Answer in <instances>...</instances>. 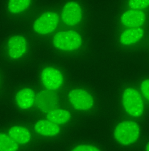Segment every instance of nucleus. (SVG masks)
Instances as JSON below:
<instances>
[{
  "label": "nucleus",
  "instance_id": "obj_1",
  "mask_svg": "<svg viewBox=\"0 0 149 151\" xmlns=\"http://www.w3.org/2000/svg\"><path fill=\"white\" fill-rule=\"evenodd\" d=\"M121 103L125 112L130 117H141L145 109V104L141 93L133 87L126 88L121 95Z\"/></svg>",
  "mask_w": 149,
  "mask_h": 151
},
{
  "label": "nucleus",
  "instance_id": "obj_2",
  "mask_svg": "<svg viewBox=\"0 0 149 151\" xmlns=\"http://www.w3.org/2000/svg\"><path fill=\"white\" fill-rule=\"evenodd\" d=\"M113 135L115 140L121 145L130 146L138 140L140 127L134 120H124L117 124Z\"/></svg>",
  "mask_w": 149,
  "mask_h": 151
},
{
  "label": "nucleus",
  "instance_id": "obj_3",
  "mask_svg": "<svg viewBox=\"0 0 149 151\" xmlns=\"http://www.w3.org/2000/svg\"><path fill=\"white\" fill-rule=\"evenodd\" d=\"M53 44L58 50L73 52L79 49L83 44L81 35L74 30H65L57 32L53 37Z\"/></svg>",
  "mask_w": 149,
  "mask_h": 151
},
{
  "label": "nucleus",
  "instance_id": "obj_4",
  "mask_svg": "<svg viewBox=\"0 0 149 151\" xmlns=\"http://www.w3.org/2000/svg\"><path fill=\"white\" fill-rule=\"evenodd\" d=\"M60 17L54 12H46L36 19L33 30L40 35H48L55 32L59 26Z\"/></svg>",
  "mask_w": 149,
  "mask_h": 151
},
{
  "label": "nucleus",
  "instance_id": "obj_5",
  "mask_svg": "<svg viewBox=\"0 0 149 151\" xmlns=\"http://www.w3.org/2000/svg\"><path fill=\"white\" fill-rule=\"evenodd\" d=\"M68 100L73 109L77 111H87L94 105V99L92 94L83 88H74L68 94Z\"/></svg>",
  "mask_w": 149,
  "mask_h": 151
},
{
  "label": "nucleus",
  "instance_id": "obj_6",
  "mask_svg": "<svg viewBox=\"0 0 149 151\" xmlns=\"http://www.w3.org/2000/svg\"><path fill=\"white\" fill-rule=\"evenodd\" d=\"M40 80L43 86L53 91L60 90L64 84L62 73L57 68L53 66L44 68L40 74Z\"/></svg>",
  "mask_w": 149,
  "mask_h": 151
},
{
  "label": "nucleus",
  "instance_id": "obj_7",
  "mask_svg": "<svg viewBox=\"0 0 149 151\" xmlns=\"http://www.w3.org/2000/svg\"><path fill=\"white\" fill-rule=\"evenodd\" d=\"M83 17L82 7L76 1H69L62 7L61 19L67 26H76L82 22Z\"/></svg>",
  "mask_w": 149,
  "mask_h": 151
},
{
  "label": "nucleus",
  "instance_id": "obj_8",
  "mask_svg": "<svg viewBox=\"0 0 149 151\" xmlns=\"http://www.w3.org/2000/svg\"><path fill=\"white\" fill-rule=\"evenodd\" d=\"M59 103V97L55 91L44 90L40 91L35 97V105L41 112L47 114L57 108Z\"/></svg>",
  "mask_w": 149,
  "mask_h": 151
},
{
  "label": "nucleus",
  "instance_id": "obj_9",
  "mask_svg": "<svg viewBox=\"0 0 149 151\" xmlns=\"http://www.w3.org/2000/svg\"><path fill=\"white\" fill-rule=\"evenodd\" d=\"M27 41L22 35L13 36L7 41V53L13 60H18L23 57L27 53Z\"/></svg>",
  "mask_w": 149,
  "mask_h": 151
},
{
  "label": "nucleus",
  "instance_id": "obj_10",
  "mask_svg": "<svg viewBox=\"0 0 149 151\" xmlns=\"http://www.w3.org/2000/svg\"><path fill=\"white\" fill-rule=\"evenodd\" d=\"M146 16L140 10H129L121 16V24L128 28L141 27L145 22Z\"/></svg>",
  "mask_w": 149,
  "mask_h": 151
},
{
  "label": "nucleus",
  "instance_id": "obj_11",
  "mask_svg": "<svg viewBox=\"0 0 149 151\" xmlns=\"http://www.w3.org/2000/svg\"><path fill=\"white\" fill-rule=\"evenodd\" d=\"M34 129L38 134L50 137H56L61 132L60 126L47 119L38 120L34 124Z\"/></svg>",
  "mask_w": 149,
  "mask_h": 151
},
{
  "label": "nucleus",
  "instance_id": "obj_12",
  "mask_svg": "<svg viewBox=\"0 0 149 151\" xmlns=\"http://www.w3.org/2000/svg\"><path fill=\"white\" fill-rule=\"evenodd\" d=\"M36 94L34 91L28 87L20 90L16 94L15 101L17 106L21 110L31 109L35 103Z\"/></svg>",
  "mask_w": 149,
  "mask_h": 151
},
{
  "label": "nucleus",
  "instance_id": "obj_13",
  "mask_svg": "<svg viewBox=\"0 0 149 151\" xmlns=\"http://www.w3.org/2000/svg\"><path fill=\"white\" fill-rule=\"evenodd\" d=\"M8 134L20 145L28 144L32 139L30 130L21 125H15L10 127L8 131Z\"/></svg>",
  "mask_w": 149,
  "mask_h": 151
},
{
  "label": "nucleus",
  "instance_id": "obj_14",
  "mask_svg": "<svg viewBox=\"0 0 149 151\" xmlns=\"http://www.w3.org/2000/svg\"><path fill=\"white\" fill-rule=\"evenodd\" d=\"M144 30L141 27L129 28L122 32L120 42L124 46H131L138 42L144 36Z\"/></svg>",
  "mask_w": 149,
  "mask_h": 151
},
{
  "label": "nucleus",
  "instance_id": "obj_15",
  "mask_svg": "<svg viewBox=\"0 0 149 151\" xmlns=\"http://www.w3.org/2000/svg\"><path fill=\"white\" fill-rule=\"evenodd\" d=\"M47 119L59 126L63 125L70 121L71 114L67 109L56 108L47 114Z\"/></svg>",
  "mask_w": 149,
  "mask_h": 151
},
{
  "label": "nucleus",
  "instance_id": "obj_16",
  "mask_svg": "<svg viewBox=\"0 0 149 151\" xmlns=\"http://www.w3.org/2000/svg\"><path fill=\"white\" fill-rule=\"evenodd\" d=\"M32 0H9L8 10L13 14H19L26 12L30 6Z\"/></svg>",
  "mask_w": 149,
  "mask_h": 151
},
{
  "label": "nucleus",
  "instance_id": "obj_17",
  "mask_svg": "<svg viewBox=\"0 0 149 151\" xmlns=\"http://www.w3.org/2000/svg\"><path fill=\"white\" fill-rule=\"evenodd\" d=\"M17 144L8 134L0 133V151H18Z\"/></svg>",
  "mask_w": 149,
  "mask_h": 151
},
{
  "label": "nucleus",
  "instance_id": "obj_18",
  "mask_svg": "<svg viewBox=\"0 0 149 151\" xmlns=\"http://www.w3.org/2000/svg\"><path fill=\"white\" fill-rule=\"evenodd\" d=\"M129 8L133 10H143L149 7V0H129Z\"/></svg>",
  "mask_w": 149,
  "mask_h": 151
},
{
  "label": "nucleus",
  "instance_id": "obj_19",
  "mask_svg": "<svg viewBox=\"0 0 149 151\" xmlns=\"http://www.w3.org/2000/svg\"><path fill=\"white\" fill-rule=\"evenodd\" d=\"M140 89L143 98L149 102V79H145L141 83Z\"/></svg>",
  "mask_w": 149,
  "mask_h": 151
},
{
  "label": "nucleus",
  "instance_id": "obj_20",
  "mask_svg": "<svg viewBox=\"0 0 149 151\" xmlns=\"http://www.w3.org/2000/svg\"><path fill=\"white\" fill-rule=\"evenodd\" d=\"M71 151H101V150L93 145L80 144L72 148Z\"/></svg>",
  "mask_w": 149,
  "mask_h": 151
},
{
  "label": "nucleus",
  "instance_id": "obj_21",
  "mask_svg": "<svg viewBox=\"0 0 149 151\" xmlns=\"http://www.w3.org/2000/svg\"><path fill=\"white\" fill-rule=\"evenodd\" d=\"M145 151H149V142L147 143L145 146Z\"/></svg>",
  "mask_w": 149,
  "mask_h": 151
}]
</instances>
